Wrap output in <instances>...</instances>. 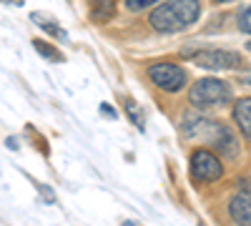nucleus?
Instances as JSON below:
<instances>
[{"instance_id": "4468645a", "label": "nucleus", "mask_w": 251, "mask_h": 226, "mask_svg": "<svg viewBox=\"0 0 251 226\" xmlns=\"http://www.w3.org/2000/svg\"><path fill=\"white\" fill-rule=\"evenodd\" d=\"M123 3H126V8H128V10L141 13V10H149V8H153V5H156V0H123Z\"/></svg>"}, {"instance_id": "9d476101", "label": "nucleus", "mask_w": 251, "mask_h": 226, "mask_svg": "<svg viewBox=\"0 0 251 226\" xmlns=\"http://www.w3.org/2000/svg\"><path fill=\"white\" fill-rule=\"evenodd\" d=\"M93 23H108L116 15V0H86Z\"/></svg>"}, {"instance_id": "dca6fc26", "label": "nucleus", "mask_w": 251, "mask_h": 226, "mask_svg": "<svg viewBox=\"0 0 251 226\" xmlns=\"http://www.w3.org/2000/svg\"><path fill=\"white\" fill-rule=\"evenodd\" d=\"M38 191L46 196V201H48V203H53V201H55V194H53V189H48L46 183H38Z\"/></svg>"}, {"instance_id": "7ed1b4c3", "label": "nucleus", "mask_w": 251, "mask_h": 226, "mask_svg": "<svg viewBox=\"0 0 251 226\" xmlns=\"http://www.w3.org/2000/svg\"><path fill=\"white\" fill-rule=\"evenodd\" d=\"M188 174L196 183H214L219 178H224V163L221 158L208 151V149H196L188 158Z\"/></svg>"}, {"instance_id": "f257e3e1", "label": "nucleus", "mask_w": 251, "mask_h": 226, "mask_svg": "<svg viewBox=\"0 0 251 226\" xmlns=\"http://www.w3.org/2000/svg\"><path fill=\"white\" fill-rule=\"evenodd\" d=\"M201 10V0H166L151 10L149 23L156 33H181L199 23Z\"/></svg>"}, {"instance_id": "20e7f679", "label": "nucleus", "mask_w": 251, "mask_h": 226, "mask_svg": "<svg viewBox=\"0 0 251 226\" xmlns=\"http://www.w3.org/2000/svg\"><path fill=\"white\" fill-rule=\"evenodd\" d=\"M146 75H149V80L156 88L166 93H178L188 83V73L178 63H153L146 68Z\"/></svg>"}, {"instance_id": "423d86ee", "label": "nucleus", "mask_w": 251, "mask_h": 226, "mask_svg": "<svg viewBox=\"0 0 251 226\" xmlns=\"http://www.w3.org/2000/svg\"><path fill=\"white\" fill-rule=\"evenodd\" d=\"M208 138L214 141V146L221 151V156H236V151H239V138L231 133V128H226V126H221V123H214L211 126V131H208Z\"/></svg>"}, {"instance_id": "f8f14e48", "label": "nucleus", "mask_w": 251, "mask_h": 226, "mask_svg": "<svg viewBox=\"0 0 251 226\" xmlns=\"http://www.w3.org/2000/svg\"><path fill=\"white\" fill-rule=\"evenodd\" d=\"M123 108H126V116L131 118L133 126H136V128H141V131H146V123H143V111L138 108L136 100L126 96V98H123Z\"/></svg>"}, {"instance_id": "6ab92c4d", "label": "nucleus", "mask_w": 251, "mask_h": 226, "mask_svg": "<svg viewBox=\"0 0 251 226\" xmlns=\"http://www.w3.org/2000/svg\"><path fill=\"white\" fill-rule=\"evenodd\" d=\"M121 226H136V224H133V221H123Z\"/></svg>"}, {"instance_id": "ddd939ff", "label": "nucleus", "mask_w": 251, "mask_h": 226, "mask_svg": "<svg viewBox=\"0 0 251 226\" xmlns=\"http://www.w3.org/2000/svg\"><path fill=\"white\" fill-rule=\"evenodd\" d=\"M33 48L43 55L46 60H50V63H60L63 60V53L55 48V46H50V43H46V40H40V38H35L33 40Z\"/></svg>"}, {"instance_id": "412c9836", "label": "nucleus", "mask_w": 251, "mask_h": 226, "mask_svg": "<svg viewBox=\"0 0 251 226\" xmlns=\"http://www.w3.org/2000/svg\"><path fill=\"white\" fill-rule=\"evenodd\" d=\"M246 50H249V53H251V40H249V43H246Z\"/></svg>"}, {"instance_id": "2eb2a0df", "label": "nucleus", "mask_w": 251, "mask_h": 226, "mask_svg": "<svg viewBox=\"0 0 251 226\" xmlns=\"http://www.w3.org/2000/svg\"><path fill=\"white\" fill-rule=\"evenodd\" d=\"M236 25H239V30L251 33V5H249V8H244V10L239 13V18H236Z\"/></svg>"}, {"instance_id": "1a4fd4ad", "label": "nucleus", "mask_w": 251, "mask_h": 226, "mask_svg": "<svg viewBox=\"0 0 251 226\" xmlns=\"http://www.w3.org/2000/svg\"><path fill=\"white\" fill-rule=\"evenodd\" d=\"M211 126H214V123L208 121L206 116H201V113H186L183 121H181V133H183L186 138H194V136H199V133L211 131Z\"/></svg>"}, {"instance_id": "f3484780", "label": "nucleus", "mask_w": 251, "mask_h": 226, "mask_svg": "<svg viewBox=\"0 0 251 226\" xmlns=\"http://www.w3.org/2000/svg\"><path fill=\"white\" fill-rule=\"evenodd\" d=\"M100 113H106L111 121H113V118H118V113H116V111H113V106H108V103H100Z\"/></svg>"}, {"instance_id": "6e6552de", "label": "nucleus", "mask_w": 251, "mask_h": 226, "mask_svg": "<svg viewBox=\"0 0 251 226\" xmlns=\"http://www.w3.org/2000/svg\"><path fill=\"white\" fill-rule=\"evenodd\" d=\"M231 116H234V123L239 126L241 136L251 143V98H239L234 103Z\"/></svg>"}, {"instance_id": "a211bd4d", "label": "nucleus", "mask_w": 251, "mask_h": 226, "mask_svg": "<svg viewBox=\"0 0 251 226\" xmlns=\"http://www.w3.org/2000/svg\"><path fill=\"white\" fill-rule=\"evenodd\" d=\"M5 146H8V149H10V151H18V141H15V138H13V136H10V138H8V141H5Z\"/></svg>"}, {"instance_id": "9b49d317", "label": "nucleus", "mask_w": 251, "mask_h": 226, "mask_svg": "<svg viewBox=\"0 0 251 226\" xmlns=\"http://www.w3.org/2000/svg\"><path fill=\"white\" fill-rule=\"evenodd\" d=\"M30 20H33V23L35 25H40V28H43L46 33H50V35H55V38H60V40H66V30H63L58 23H55V20H50V15H43V13H33L30 15Z\"/></svg>"}, {"instance_id": "aec40b11", "label": "nucleus", "mask_w": 251, "mask_h": 226, "mask_svg": "<svg viewBox=\"0 0 251 226\" xmlns=\"http://www.w3.org/2000/svg\"><path fill=\"white\" fill-rule=\"evenodd\" d=\"M214 3H231V0H214Z\"/></svg>"}, {"instance_id": "f03ea898", "label": "nucleus", "mask_w": 251, "mask_h": 226, "mask_svg": "<svg viewBox=\"0 0 251 226\" xmlns=\"http://www.w3.org/2000/svg\"><path fill=\"white\" fill-rule=\"evenodd\" d=\"M188 100L196 108H216L231 100V86L221 78H201L188 91Z\"/></svg>"}, {"instance_id": "39448f33", "label": "nucleus", "mask_w": 251, "mask_h": 226, "mask_svg": "<svg viewBox=\"0 0 251 226\" xmlns=\"http://www.w3.org/2000/svg\"><path fill=\"white\" fill-rule=\"evenodd\" d=\"M194 63L208 71H244V58L234 50H221V48H208L194 53Z\"/></svg>"}, {"instance_id": "0eeeda50", "label": "nucleus", "mask_w": 251, "mask_h": 226, "mask_svg": "<svg viewBox=\"0 0 251 226\" xmlns=\"http://www.w3.org/2000/svg\"><path fill=\"white\" fill-rule=\"evenodd\" d=\"M228 216L236 226H251V191H239L228 201Z\"/></svg>"}]
</instances>
